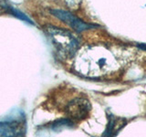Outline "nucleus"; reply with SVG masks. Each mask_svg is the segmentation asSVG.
<instances>
[{
  "label": "nucleus",
  "mask_w": 146,
  "mask_h": 137,
  "mask_svg": "<svg viewBox=\"0 0 146 137\" xmlns=\"http://www.w3.org/2000/svg\"><path fill=\"white\" fill-rule=\"evenodd\" d=\"M91 110L90 103L88 100L78 98L71 100L67 106V113L73 120L82 121L89 116Z\"/></svg>",
  "instance_id": "3"
},
{
  "label": "nucleus",
  "mask_w": 146,
  "mask_h": 137,
  "mask_svg": "<svg viewBox=\"0 0 146 137\" xmlns=\"http://www.w3.org/2000/svg\"><path fill=\"white\" fill-rule=\"evenodd\" d=\"M46 33L49 37L55 49L61 58H70L76 53L79 43L70 32L48 26L46 27Z\"/></svg>",
  "instance_id": "2"
},
{
  "label": "nucleus",
  "mask_w": 146,
  "mask_h": 137,
  "mask_svg": "<svg viewBox=\"0 0 146 137\" xmlns=\"http://www.w3.org/2000/svg\"><path fill=\"white\" fill-rule=\"evenodd\" d=\"M25 134V126L20 121L0 122V136H18Z\"/></svg>",
  "instance_id": "5"
},
{
  "label": "nucleus",
  "mask_w": 146,
  "mask_h": 137,
  "mask_svg": "<svg viewBox=\"0 0 146 137\" xmlns=\"http://www.w3.org/2000/svg\"><path fill=\"white\" fill-rule=\"evenodd\" d=\"M51 13L55 17H58L59 19L65 22L66 24L70 26L72 29H74L77 31H82L90 27V25H88L87 23L82 22L80 19H79L78 17H76L75 16H73L72 14L68 12L62 11V10H52Z\"/></svg>",
  "instance_id": "4"
},
{
  "label": "nucleus",
  "mask_w": 146,
  "mask_h": 137,
  "mask_svg": "<svg viewBox=\"0 0 146 137\" xmlns=\"http://www.w3.org/2000/svg\"><path fill=\"white\" fill-rule=\"evenodd\" d=\"M81 56V64L85 63L83 70L89 75H103L117 70L120 67V61L117 55L106 48H91Z\"/></svg>",
  "instance_id": "1"
}]
</instances>
